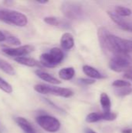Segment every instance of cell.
<instances>
[{
    "label": "cell",
    "instance_id": "cell-1",
    "mask_svg": "<svg viewBox=\"0 0 132 133\" xmlns=\"http://www.w3.org/2000/svg\"><path fill=\"white\" fill-rule=\"evenodd\" d=\"M132 52V41L124 39L112 34L108 36L107 53H114L115 55L126 54Z\"/></svg>",
    "mask_w": 132,
    "mask_h": 133
},
{
    "label": "cell",
    "instance_id": "cell-2",
    "mask_svg": "<svg viewBox=\"0 0 132 133\" xmlns=\"http://www.w3.org/2000/svg\"><path fill=\"white\" fill-rule=\"evenodd\" d=\"M0 21L13 26L23 27L28 23V19L23 13L6 9H0Z\"/></svg>",
    "mask_w": 132,
    "mask_h": 133
},
{
    "label": "cell",
    "instance_id": "cell-3",
    "mask_svg": "<svg viewBox=\"0 0 132 133\" xmlns=\"http://www.w3.org/2000/svg\"><path fill=\"white\" fill-rule=\"evenodd\" d=\"M64 59V53L58 48H53L40 56V63L47 68H54L58 65Z\"/></svg>",
    "mask_w": 132,
    "mask_h": 133
},
{
    "label": "cell",
    "instance_id": "cell-4",
    "mask_svg": "<svg viewBox=\"0 0 132 133\" xmlns=\"http://www.w3.org/2000/svg\"><path fill=\"white\" fill-rule=\"evenodd\" d=\"M34 90L41 94H51L65 98L70 97L74 94L73 91L70 89L52 87L47 84H37L34 86Z\"/></svg>",
    "mask_w": 132,
    "mask_h": 133
},
{
    "label": "cell",
    "instance_id": "cell-5",
    "mask_svg": "<svg viewBox=\"0 0 132 133\" xmlns=\"http://www.w3.org/2000/svg\"><path fill=\"white\" fill-rule=\"evenodd\" d=\"M109 66L111 70L116 72H125L132 68V60L126 54L115 55L110 59Z\"/></svg>",
    "mask_w": 132,
    "mask_h": 133
},
{
    "label": "cell",
    "instance_id": "cell-6",
    "mask_svg": "<svg viewBox=\"0 0 132 133\" xmlns=\"http://www.w3.org/2000/svg\"><path fill=\"white\" fill-rule=\"evenodd\" d=\"M36 122L43 129L49 132H56L61 128L60 122L56 118L51 115H39L36 118Z\"/></svg>",
    "mask_w": 132,
    "mask_h": 133
},
{
    "label": "cell",
    "instance_id": "cell-7",
    "mask_svg": "<svg viewBox=\"0 0 132 133\" xmlns=\"http://www.w3.org/2000/svg\"><path fill=\"white\" fill-rule=\"evenodd\" d=\"M61 10L64 15L72 19H79L82 15V9L80 5L76 2H65L61 5Z\"/></svg>",
    "mask_w": 132,
    "mask_h": 133
},
{
    "label": "cell",
    "instance_id": "cell-8",
    "mask_svg": "<svg viewBox=\"0 0 132 133\" xmlns=\"http://www.w3.org/2000/svg\"><path fill=\"white\" fill-rule=\"evenodd\" d=\"M34 46L31 44H26L23 46H19L17 48H6L2 49V52L6 55L19 58V57H24L26 55L30 54L34 51Z\"/></svg>",
    "mask_w": 132,
    "mask_h": 133
},
{
    "label": "cell",
    "instance_id": "cell-9",
    "mask_svg": "<svg viewBox=\"0 0 132 133\" xmlns=\"http://www.w3.org/2000/svg\"><path fill=\"white\" fill-rule=\"evenodd\" d=\"M107 14L110 16V18L111 19V20L114 21L117 25L118 27H120L121 29H122L124 30L132 32V22L125 20L124 19H123V17L119 16L114 12L108 11Z\"/></svg>",
    "mask_w": 132,
    "mask_h": 133
},
{
    "label": "cell",
    "instance_id": "cell-10",
    "mask_svg": "<svg viewBox=\"0 0 132 133\" xmlns=\"http://www.w3.org/2000/svg\"><path fill=\"white\" fill-rule=\"evenodd\" d=\"M110 31L106 27H100L97 31V36L100 45L103 51L107 52V41H108V36L110 34Z\"/></svg>",
    "mask_w": 132,
    "mask_h": 133
},
{
    "label": "cell",
    "instance_id": "cell-11",
    "mask_svg": "<svg viewBox=\"0 0 132 133\" xmlns=\"http://www.w3.org/2000/svg\"><path fill=\"white\" fill-rule=\"evenodd\" d=\"M16 122L25 133H36L34 128L25 118L17 117L16 118Z\"/></svg>",
    "mask_w": 132,
    "mask_h": 133
},
{
    "label": "cell",
    "instance_id": "cell-12",
    "mask_svg": "<svg viewBox=\"0 0 132 133\" xmlns=\"http://www.w3.org/2000/svg\"><path fill=\"white\" fill-rule=\"evenodd\" d=\"M74 38L70 33H65L61 37V46L65 50H70L74 47Z\"/></svg>",
    "mask_w": 132,
    "mask_h": 133
},
{
    "label": "cell",
    "instance_id": "cell-13",
    "mask_svg": "<svg viewBox=\"0 0 132 133\" xmlns=\"http://www.w3.org/2000/svg\"><path fill=\"white\" fill-rule=\"evenodd\" d=\"M35 73H36V75H37L40 79H42V80H44V81H45V82H47V83H51V84L55 85V84H60V83H61V82L60 80H58L57 78L52 76L51 74H49V73H47V72H44V71H42V70H40V69L36 70V71H35Z\"/></svg>",
    "mask_w": 132,
    "mask_h": 133
},
{
    "label": "cell",
    "instance_id": "cell-14",
    "mask_svg": "<svg viewBox=\"0 0 132 133\" xmlns=\"http://www.w3.org/2000/svg\"><path fill=\"white\" fill-rule=\"evenodd\" d=\"M14 60L20 65H26L28 67H35V66H39L40 65V63L39 62H37V60H35L34 58H29V57H19V58H14Z\"/></svg>",
    "mask_w": 132,
    "mask_h": 133
},
{
    "label": "cell",
    "instance_id": "cell-15",
    "mask_svg": "<svg viewBox=\"0 0 132 133\" xmlns=\"http://www.w3.org/2000/svg\"><path fill=\"white\" fill-rule=\"evenodd\" d=\"M82 71H83V72H84L86 76H88L89 77L92 78L93 79H99L103 78V76H102V74H101L97 69H96L95 68L92 67V66H90V65H83V67H82Z\"/></svg>",
    "mask_w": 132,
    "mask_h": 133
},
{
    "label": "cell",
    "instance_id": "cell-16",
    "mask_svg": "<svg viewBox=\"0 0 132 133\" xmlns=\"http://www.w3.org/2000/svg\"><path fill=\"white\" fill-rule=\"evenodd\" d=\"M75 74V71L72 67H67L61 69L58 72L59 77L63 80H70L72 79Z\"/></svg>",
    "mask_w": 132,
    "mask_h": 133
},
{
    "label": "cell",
    "instance_id": "cell-17",
    "mask_svg": "<svg viewBox=\"0 0 132 133\" xmlns=\"http://www.w3.org/2000/svg\"><path fill=\"white\" fill-rule=\"evenodd\" d=\"M100 104L102 106V108L103 110V112H110V108H111V101L109 97V96L106 93H103L100 95Z\"/></svg>",
    "mask_w": 132,
    "mask_h": 133
},
{
    "label": "cell",
    "instance_id": "cell-18",
    "mask_svg": "<svg viewBox=\"0 0 132 133\" xmlns=\"http://www.w3.org/2000/svg\"><path fill=\"white\" fill-rule=\"evenodd\" d=\"M0 70H2L5 73L10 75V76H14L16 74L13 66L10 63H9L7 61L1 58H0Z\"/></svg>",
    "mask_w": 132,
    "mask_h": 133
},
{
    "label": "cell",
    "instance_id": "cell-19",
    "mask_svg": "<svg viewBox=\"0 0 132 133\" xmlns=\"http://www.w3.org/2000/svg\"><path fill=\"white\" fill-rule=\"evenodd\" d=\"M114 12L118 15L121 17H124V16H131L132 13V11L124 6H121V5H117L115 7L114 9Z\"/></svg>",
    "mask_w": 132,
    "mask_h": 133
},
{
    "label": "cell",
    "instance_id": "cell-20",
    "mask_svg": "<svg viewBox=\"0 0 132 133\" xmlns=\"http://www.w3.org/2000/svg\"><path fill=\"white\" fill-rule=\"evenodd\" d=\"M101 120H103L102 113H97V112H93L89 114L86 118V121L88 123H94Z\"/></svg>",
    "mask_w": 132,
    "mask_h": 133
},
{
    "label": "cell",
    "instance_id": "cell-21",
    "mask_svg": "<svg viewBox=\"0 0 132 133\" xmlns=\"http://www.w3.org/2000/svg\"><path fill=\"white\" fill-rule=\"evenodd\" d=\"M114 93L118 97H125L132 93V88L130 87H119L114 89Z\"/></svg>",
    "mask_w": 132,
    "mask_h": 133
},
{
    "label": "cell",
    "instance_id": "cell-22",
    "mask_svg": "<svg viewBox=\"0 0 132 133\" xmlns=\"http://www.w3.org/2000/svg\"><path fill=\"white\" fill-rule=\"evenodd\" d=\"M0 90H2L3 92L6 93L8 94H12L13 91L12 87L2 77H0Z\"/></svg>",
    "mask_w": 132,
    "mask_h": 133
},
{
    "label": "cell",
    "instance_id": "cell-23",
    "mask_svg": "<svg viewBox=\"0 0 132 133\" xmlns=\"http://www.w3.org/2000/svg\"><path fill=\"white\" fill-rule=\"evenodd\" d=\"M44 23H46L48 25H51V26H59L61 24V21L59 19H58L57 17H54V16H47V17H44Z\"/></svg>",
    "mask_w": 132,
    "mask_h": 133
},
{
    "label": "cell",
    "instance_id": "cell-24",
    "mask_svg": "<svg viewBox=\"0 0 132 133\" xmlns=\"http://www.w3.org/2000/svg\"><path fill=\"white\" fill-rule=\"evenodd\" d=\"M113 87H116V88H119V87H131V84L130 82L128 81H125V80H122V79H117L115 80L113 83H112Z\"/></svg>",
    "mask_w": 132,
    "mask_h": 133
},
{
    "label": "cell",
    "instance_id": "cell-25",
    "mask_svg": "<svg viewBox=\"0 0 132 133\" xmlns=\"http://www.w3.org/2000/svg\"><path fill=\"white\" fill-rule=\"evenodd\" d=\"M5 42L8 43L9 44H12V45H14V46L20 45V44H21L20 40L18 37H16L15 36H12V35H8V36H6Z\"/></svg>",
    "mask_w": 132,
    "mask_h": 133
},
{
    "label": "cell",
    "instance_id": "cell-26",
    "mask_svg": "<svg viewBox=\"0 0 132 133\" xmlns=\"http://www.w3.org/2000/svg\"><path fill=\"white\" fill-rule=\"evenodd\" d=\"M102 117L103 120L104 121H114L117 118V115L114 112H103L102 113Z\"/></svg>",
    "mask_w": 132,
    "mask_h": 133
},
{
    "label": "cell",
    "instance_id": "cell-27",
    "mask_svg": "<svg viewBox=\"0 0 132 133\" xmlns=\"http://www.w3.org/2000/svg\"><path fill=\"white\" fill-rule=\"evenodd\" d=\"M79 81L82 83V84H85V85H91V84H93L95 83V80L93 79H85V78H82V79H79Z\"/></svg>",
    "mask_w": 132,
    "mask_h": 133
},
{
    "label": "cell",
    "instance_id": "cell-28",
    "mask_svg": "<svg viewBox=\"0 0 132 133\" xmlns=\"http://www.w3.org/2000/svg\"><path fill=\"white\" fill-rule=\"evenodd\" d=\"M124 77L127 79L131 80L132 81V68L128 69V71H126L124 74Z\"/></svg>",
    "mask_w": 132,
    "mask_h": 133
},
{
    "label": "cell",
    "instance_id": "cell-29",
    "mask_svg": "<svg viewBox=\"0 0 132 133\" xmlns=\"http://www.w3.org/2000/svg\"><path fill=\"white\" fill-rule=\"evenodd\" d=\"M6 40V35L0 30V42H3V41H5Z\"/></svg>",
    "mask_w": 132,
    "mask_h": 133
},
{
    "label": "cell",
    "instance_id": "cell-30",
    "mask_svg": "<svg viewBox=\"0 0 132 133\" xmlns=\"http://www.w3.org/2000/svg\"><path fill=\"white\" fill-rule=\"evenodd\" d=\"M85 133H96V132H94L93 129H85Z\"/></svg>",
    "mask_w": 132,
    "mask_h": 133
},
{
    "label": "cell",
    "instance_id": "cell-31",
    "mask_svg": "<svg viewBox=\"0 0 132 133\" xmlns=\"http://www.w3.org/2000/svg\"><path fill=\"white\" fill-rule=\"evenodd\" d=\"M122 133H132L131 129H126L122 131Z\"/></svg>",
    "mask_w": 132,
    "mask_h": 133
},
{
    "label": "cell",
    "instance_id": "cell-32",
    "mask_svg": "<svg viewBox=\"0 0 132 133\" xmlns=\"http://www.w3.org/2000/svg\"><path fill=\"white\" fill-rule=\"evenodd\" d=\"M37 2L38 3H40V4H45V3H47L48 1H38Z\"/></svg>",
    "mask_w": 132,
    "mask_h": 133
},
{
    "label": "cell",
    "instance_id": "cell-33",
    "mask_svg": "<svg viewBox=\"0 0 132 133\" xmlns=\"http://www.w3.org/2000/svg\"><path fill=\"white\" fill-rule=\"evenodd\" d=\"M36 133H37V132H36Z\"/></svg>",
    "mask_w": 132,
    "mask_h": 133
}]
</instances>
